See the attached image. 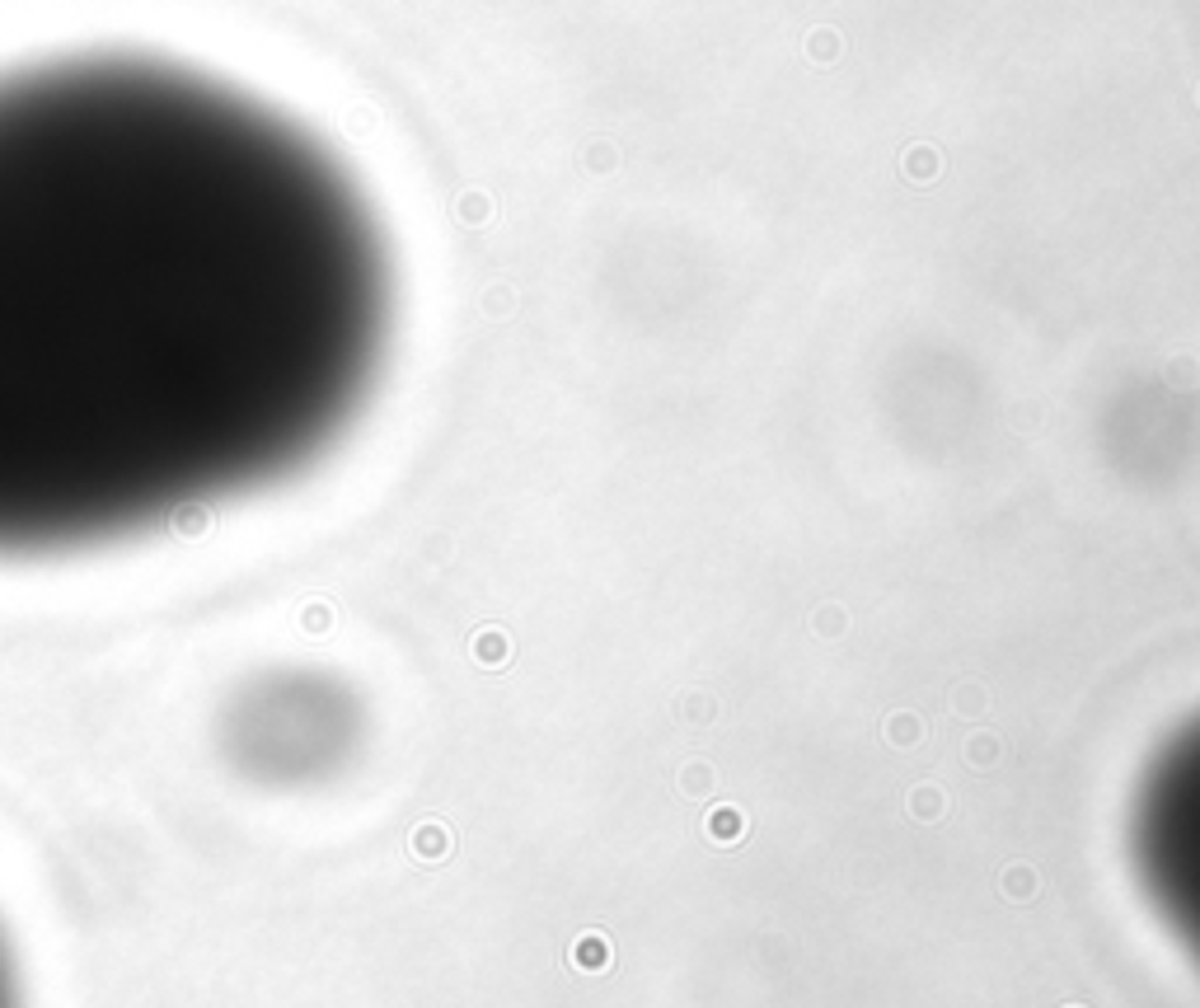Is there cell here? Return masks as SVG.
Returning <instances> with one entry per match:
<instances>
[{
	"label": "cell",
	"instance_id": "1",
	"mask_svg": "<svg viewBox=\"0 0 1200 1008\" xmlns=\"http://www.w3.org/2000/svg\"><path fill=\"white\" fill-rule=\"evenodd\" d=\"M389 319L380 225L296 122L151 57L0 76V558L300 474Z\"/></svg>",
	"mask_w": 1200,
	"mask_h": 1008
},
{
	"label": "cell",
	"instance_id": "2",
	"mask_svg": "<svg viewBox=\"0 0 1200 1008\" xmlns=\"http://www.w3.org/2000/svg\"><path fill=\"white\" fill-rule=\"evenodd\" d=\"M1125 849L1149 910L1200 971V713L1144 760L1125 812Z\"/></svg>",
	"mask_w": 1200,
	"mask_h": 1008
},
{
	"label": "cell",
	"instance_id": "3",
	"mask_svg": "<svg viewBox=\"0 0 1200 1008\" xmlns=\"http://www.w3.org/2000/svg\"><path fill=\"white\" fill-rule=\"evenodd\" d=\"M310 676H291V681H267L258 690V699H249L235 713V746H253L263 737H277L249 770H267V779H300L314 774L324 765L338 760L342 742H347V718H342V699L338 690L319 685L314 699L300 713Z\"/></svg>",
	"mask_w": 1200,
	"mask_h": 1008
},
{
	"label": "cell",
	"instance_id": "4",
	"mask_svg": "<svg viewBox=\"0 0 1200 1008\" xmlns=\"http://www.w3.org/2000/svg\"><path fill=\"white\" fill-rule=\"evenodd\" d=\"M0 1008H15V980H10V961H6V947H0Z\"/></svg>",
	"mask_w": 1200,
	"mask_h": 1008
}]
</instances>
